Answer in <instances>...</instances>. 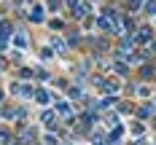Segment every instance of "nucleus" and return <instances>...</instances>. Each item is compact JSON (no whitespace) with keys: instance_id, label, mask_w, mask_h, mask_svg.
Segmentation results:
<instances>
[{"instance_id":"6","label":"nucleus","mask_w":156,"mask_h":145,"mask_svg":"<svg viewBox=\"0 0 156 145\" xmlns=\"http://www.w3.org/2000/svg\"><path fill=\"white\" fill-rule=\"evenodd\" d=\"M54 48H57L59 54H65V43H62V40H59V38H54Z\"/></svg>"},{"instance_id":"2","label":"nucleus","mask_w":156,"mask_h":145,"mask_svg":"<svg viewBox=\"0 0 156 145\" xmlns=\"http://www.w3.org/2000/svg\"><path fill=\"white\" fill-rule=\"evenodd\" d=\"M41 121H43L48 129H54V126H57V124H54V113H43V116H41Z\"/></svg>"},{"instance_id":"13","label":"nucleus","mask_w":156,"mask_h":145,"mask_svg":"<svg viewBox=\"0 0 156 145\" xmlns=\"http://www.w3.org/2000/svg\"><path fill=\"white\" fill-rule=\"evenodd\" d=\"M0 99H3V91H0Z\"/></svg>"},{"instance_id":"9","label":"nucleus","mask_w":156,"mask_h":145,"mask_svg":"<svg viewBox=\"0 0 156 145\" xmlns=\"http://www.w3.org/2000/svg\"><path fill=\"white\" fill-rule=\"evenodd\" d=\"M145 11H148V14H156V3H154V0H148V5H145Z\"/></svg>"},{"instance_id":"5","label":"nucleus","mask_w":156,"mask_h":145,"mask_svg":"<svg viewBox=\"0 0 156 145\" xmlns=\"http://www.w3.org/2000/svg\"><path fill=\"white\" fill-rule=\"evenodd\" d=\"M102 86H105L108 91H119V86H121V83H119V81H110V83H102Z\"/></svg>"},{"instance_id":"3","label":"nucleus","mask_w":156,"mask_h":145,"mask_svg":"<svg viewBox=\"0 0 156 145\" xmlns=\"http://www.w3.org/2000/svg\"><path fill=\"white\" fill-rule=\"evenodd\" d=\"M30 19H32V22H43V8H41V5H38V8H32Z\"/></svg>"},{"instance_id":"1","label":"nucleus","mask_w":156,"mask_h":145,"mask_svg":"<svg viewBox=\"0 0 156 145\" xmlns=\"http://www.w3.org/2000/svg\"><path fill=\"white\" fill-rule=\"evenodd\" d=\"M151 38H154L151 27H140V30H137V38H135V40H137V43H148Z\"/></svg>"},{"instance_id":"11","label":"nucleus","mask_w":156,"mask_h":145,"mask_svg":"<svg viewBox=\"0 0 156 145\" xmlns=\"http://www.w3.org/2000/svg\"><path fill=\"white\" fill-rule=\"evenodd\" d=\"M113 70H116L119 75H124V73H126V67H124V64H113Z\"/></svg>"},{"instance_id":"12","label":"nucleus","mask_w":156,"mask_h":145,"mask_svg":"<svg viewBox=\"0 0 156 145\" xmlns=\"http://www.w3.org/2000/svg\"><path fill=\"white\" fill-rule=\"evenodd\" d=\"M135 145H148V143H145V140H137V143H135Z\"/></svg>"},{"instance_id":"4","label":"nucleus","mask_w":156,"mask_h":145,"mask_svg":"<svg viewBox=\"0 0 156 145\" xmlns=\"http://www.w3.org/2000/svg\"><path fill=\"white\" fill-rule=\"evenodd\" d=\"M35 99H38L41 105H48V94H46V91H38V94H35Z\"/></svg>"},{"instance_id":"10","label":"nucleus","mask_w":156,"mask_h":145,"mask_svg":"<svg viewBox=\"0 0 156 145\" xmlns=\"http://www.w3.org/2000/svg\"><path fill=\"white\" fill-rule=\"evenodd\" d=\"M140 75H143V78H151V75H154V70H151V67H143Z\"/></svg>"},{"instance_id":"7","label":"nucleus","mask_w":156,"mask_h":145,"mask_svg":"<svg viewBox=\"0 0 156 145\" xmlns=\"http://www.w3.org/2000/svg\"><path fill=\"white\" fill-rule=\"evenodd\" d=\"M16 46L24 48V46H27V38H24V35H16Z\"/></svg>"},{"instance_id":"8","label":"nucleus","mask_w":156,"mask_h":145,"mask_svg":"<svg viewBox=\"0 0 156 145\" xmlns=\"http://www.w3.org/2000/svg\"><path fill=\"white\" fill-rule=\"evenodd\" d=\"M43 143H46V145H57V137H54V134H46Z\"/></svg>"}]
</instances>
